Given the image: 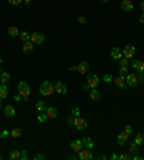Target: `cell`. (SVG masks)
<instances>
[{"mask_svg":"<svg viewBox=\"0 0 144 160\" xmlns=\"http://www.w3.org/2000/svg\"><path fill=\"white\" fill-rule=\"evenodd\" d=\"M121 9L124 12H131L134 9V5L131 0H123V3H121Z\"/></svg>","mask_w":144,"mask_h":160,"instance_id":"cell-16","label":"cell"},{"mask_svg":"<svg viewBox=\"0 0 144 160\" xmlns=\"http://www.w3.org/2000/svg\"><path fill=\"white\" fill-rule=\"evenodd\" d=\"M46 115L48 118H56L58 117V110L55 107H48L46 108Z\"/></svg>","mask_w":144,"mask_h":160,"instance_id":"cell-19","label":"cell"},{"mask_svg":"<svg viewBox=\"0 0 144 160\" xmlns=\"http://www.w3.org/2000/svg\"><path fill=\"white\" fill-rule=\"evenodd\" d=\"M27 159V153L26 150H20V160H26Z\"/></svg>","mask_w":144,"mask_h":160,"instance_id":"cell-40","label":"cell"},{"mask_svg":"<svg viewBox=\"0 0 144 160\" xmlns=\"http://www.w3.org/2000/svg\"><path fill=\"white\" fill-rule=\"evenodd\" d=\"M87 84L89 85V88H97L98 84H99V78H98V75H95V74H88Z\"/></svg>","mask_w":144,"mask_h":160,"instance_id":"cell-6","label":"cell"},{"mask_svg":"<svg viewBox=\"0 0 144 160\" xmlns=\"http://www.w3.org/2000/svg\"><path fill=\"white\" fill-rule=\"evenodd\" d=\"M35 108L38 111H39V113H42V111H46V102H45V101H38V102H36V105H35Z\"/></svg>","mask_w":144,"mask_h":160,"instance_id":"cell-24","label":"cell"},{"mask_svg":"<svg viewBox=\"0 0 144 160\" xmlns=\"http://www.w3.org/2000/svg\"><path fill=\"white\" fill-rule=\"evenodd\" d=\"M33 159H35V160H45V159H46V156H43V154H35V156H33Z\"/></svg>","mask_w":144,"mask_h":160,"instance_id":"cell-39","label":"cell"},{"mask_svg":"<svg viewBox=\"0 0 144 160\" xmlns=\"http://www.w3.org/2000/svg\"><path fill=\"white\" fill-rule=\"evenodd\" d=\"M78 159H81V160H92L94 159V154H92V151H91V149L84 147L82 150L78 153Z\"/></svg>","mask_w":144,"mask_h":160,"instance_id":"cell-4","label":"cell"},{"mask_svg":"<svg viewBox=\"0 0 144 160\" xmlns=\"http://www.w3.org/2000/svg\"><path fill=\"white\" fill-rule=\"evenodd\" d=\"M9 95V90H7V87L6 84H0V100H3Z\"/></svg>","mask_w":144,"mask_h":160,"instance_id":"cell-22","label":"cell"},{"mask_svg":"<svg viewBox=\"0 0 144 160\" xmlns=\"http://www.w3.org/2000/svg\"><path fill=\"white\" fill-rule=\"evenodd\" d=\"M88 69H89V64L85 62V61L79 62V64L77 65V72H79V74H87Z\"/></svg>","mask_w":144,"mask_h":160,"instance_id":"cell-14","label":"cell"},{"mask_svg":"<svg viewBox=\"0 0 144 160\" xmlns=\"http://www.w3.org/2000/svg\"><path fill=\"white\" fill-rule=\"evenodd\" d=\"M17 91H19V94L23 97V100L27 102L29 95H31V87H29V84H26V82H19V85H17Z\"/></svg>","mask_w":144,"mask_h":160,"instance_id":"cell-2","label":"cell"},{"mask_svg":"<svg viewBox=\"0 0 144 160\" xmlns=\"http://www.w3.org/2000/svg\"><path fill=\"white\" fill-rule=\"evenodd\" d=\"M7 2H9L12 6H19L22 2H23V0H7Z\"/></svg>","mask_w":144,"mask_h":160,"instance_id":"cell-38","label":"cell"},{"mask_svg":"<svg viewBox=\"0 0 144 160\" xmlns=\"http://www.w3.org/2000/svg\"><path fill=\"white\" fill-rule=\"evenodd\" d=\"M19 29L16 28V26H10L9 29H7V35L9 36H12V38H15V36H19Z\"/></svg>","mask_w":144,"mask_h":160,"instance_id":"cell-23","label":"cell"},{"mask_svg":"<svg viewBox=\"0 0 144 160\" xmlns=\"http://www.w3.org/2000/svg\"><path fill=\"white\" fill-rule=\"evenodd\" d=\"M140 23H144V12H141V16H140Z\"/></svg>","mask_w":144,"mask_h":160,"instance_id":"cell-48","label":"cell"},{"mask_svg":"<svg viewBox=\"0 0 144 160\" xmlns=\"http://www.w3.org/2000/svg\"><path fill=\"white\" fill-rule=\"evenodd\" d=\"M130 159H131V156L127 154V153H123V154L118 156V160H130Z\"/></svg>","mask_w":144,"mask_h":160,"instance_id":"cell-36","label":"cell"},{"mask_svg":"<svg viewBox=\"0 0 144 160\" xmlns=\"http://www.w3.org/2000/svg\"><path fill=\"white\" fill-rule=\"evenodd\" d=\"M35 45L32 43L31 40H27V42H23V46H22V50H23V54H31L32 50H33Z\"/></svg>","mask_w":144,"mask_h":160,"instance_id":"cell-17","label":"cell"},{"mask_svg":"<svg viewBox=\"0 0 144 160\" xmlns=\"http://www.w3.org/2000/svg\"><path fill=\"white\" fill-rule=\"evenodd\" d=\"M53 87H55V92H58V94L63 95L68 92L67 85L63 84V82H61V81H55V82H53Z\"/></svg>","mask_w":144,"mask_h":160,"instance_id":"cell-9","label":"cell"},{"mask_svg":"<svg viewBox=\"0 0 144 160\" xmlns=\"http://www.w3.org/2000/svg\"><path fill=\"white\" fill-rule=\"evenodd\" d=\"M23 2H25L26 5H31V3H32V0H23Z\"/></svg>","mask_w":144,"mask_h":160,"instance_id":"cell-51","label":"cell"},{"mask_svg":"<svg viewBox=\"0 0 144 160\" xmlns=\"http://www.w3.org/2000/svg\"><path fill=\"white\" fill-rule=\"evenodd\" d=\"M82 143H84V147H87V149H91V150H92L94 147H95V144H94V141H92V139H91V137H84Z\"/></svg>","mask_w":144,"mask_h":160,"instance_id":"cell-21","label":"cell"},{"mask_svg":"<svg viewBox=\"0 0 144 160\" xmlns=\"http://www.w3.org/2000/svg\"><path fill=\"white\" fill-rule=\"evenodd\" d=\"M74 125L77 127L78 130H85L88 127V123H87V120H84L82 117H79V115H77L75 118H74Z\"/></svg>","mask_w":144,"mask_h":160,"instance_id":"cell-5","label":"cell"},{"mask_svg":"<svg viewBox=\"0 0 144 160\" xmlns=\"http://www.w3.org/2000/svg\"><path fill=\"white\" fill-rule=\"evenodd\" d=\"M114 82H115V85H117L118 88H121V90H125V88H127L125 75H121V74H118V76H114Z\"/></svg>","mask_w":144,"mask_h":160,"instance_id":"cell-8","label":"cell"},{"mask_svg":"<svg viewBox=\"0 0 144 160\" xmlns=\"http://www.w3.org/2000/svg\"><path fill=\"white\" fill-rule=\"evenodd\" d=\"M134 143H135V144H139V146L144 144V134H143V133H140V134H137L135 137H134Z\"/></svg>","mask_w":144,"mask_h":160,"instance_id":"cell-26","label":"cell"},{"mask_svg":"<svg viewBox=\"0 0 144 160\" xmlns=\"http://www.w3.org/2000/svg\"><path fill=\"white\" fill-rule=\"evenodd\" d=\"M101 2H103V3H108V2H110V0H101Z\"/></svg>","mask_w":144,"mask_h":160,"instance_id":"cell-52","label":"cell"},{"mask_svg":"<svg viewBox=\"0 0 144 160\" xmlns=\"http://www.w3.org/2000/svg\"><path fill=\"white\" fill-rule=\"evenodd\" d=\"M46 120H48V115H46V114H41V115H38V121H41V123H45Z\"/></svg>","mask_w":144,"mask_h":160,"instance_id":"cell-37","label":"cell"},{"mask_svg":"<svg viewBox=\"0 0 144 160\" xmlns=\"http://www.w3.org/2000/svg\"><path fill=\"white\" fill-rule=\"evenodd\" d=\"M137 151H139V144H135L134 141L130 143V153L131 154H137Z\"/></svg>","mask_w":144,"mask_h":160,"instance_id":"cell-29","label":"cell"},{"mask_svg":"<svg viewBox=\"0 0 144 160\" xmlns=\"http://www.w3.org/2000/svg\"><path fill=\"white\" fill-rule=\"evenodd\" d=\"M131 68L135 69L139 74H143L144 72V61H139V59H134L131 62Z\"/></svg>","mask_w":144,"mask_h":160,"instance_id":"cell-11","label":"cell"},{"mask_svg":"<svg viewBox=\"0 0 144 160\" xmlns=\"http://www.w3.org/2000/svg\"><path fill=\"white\" fill-rule=\"evenodd\" d=\"M111 58H114V59L118 61L120 58H123V50L120 49V48H117V46L113 48V49H111Z\"/></svg>","mask_w":144,"mask_h":160,"instance_id":"cell-18","label":"cell"},{"mask_svg":"<svg viewBox=\"0 0 144 160\" xmlns=\"http://www.w3.org/2000/svg\"><path fill=\"white\" fill-rule=\"evenodd\" d=\"M134 54H135V48H134L133 45H125L123 49V56L124 58H133Z\"/></svg>","mask_w":144,"mask_h":160,"instance_id":"cell-10","label":"cell"},{"mask_svg":"<svg viewBox=\"0 0 144 160\" xmlns=\"http://www.w3.org/2000/svg\"><path fill=\"white\" fill-rule=\"evenodd\" d=\"M131 159H134V160H143V157H141V156H139V154H134Z\"/></svg>","mask_w":144,"mask_h":160,"instance_id":"cell-45","label":"cell"},{"mask_svg":"<svg viewBox=\"0 0 144 160\" xmlns=\"http://www.w3.org/2000/svg\"><path fill=\"white\" fill-rule=\"evenodd\" d=\"M110 157H111L113 160H117V159H118V156H117V154H111Z\"/></svg>","mask_w":144,"mask_h":160,"instance_id":"cell-49","label":"cell"},{"mask_svg":"<svg viewBox=\"0 0 144 160\" xmlns=\"http://www.w3.org/2000/svg\"><path fill=\"white\" fill-rule=\"evenodd\" d=\"M9 159L10 160H17L20 159V150H12L10 154H9Z\"/></svg>","mask_w":144,"mask_h":160,"instance_id":"cell-27","label":"cell"},{"mask_svg":"<svg viewBox=\"0 0 144 160\" xmlns=\"http://www.w3.org/2000/svg\"><path fill=\"white\" fill-rule=\"evenodd\" d=\"M39 91H41V94L43 95V97H51V95L55 92V87H53V84H52V82H49V81H45V82H42Z\"/></svg>","mask_w":144,"mask_h":160,"instance_id":"cell-1","label":"cell"},{"mask_svg":"<svg viewBox=\"0 0 144 160\" xmlns=\"http://www.w3.org/2000/svg\"><path fill=\"white\" fill-rule=\"evenodd\" d=\"M19 38H20L22 42H27V40H31V33H27V32H20L19 33Z\"/></svg>","mask_w":144,"mask_h":160,"instance_id":"cell-28","label":"cell"},{"mask_svg":"<svg viewBox=\"0 0 144 160\" xmlns=\"http://www.w3.org/2000/svg\"><path fill=\"white\" fill-rule=\"evenodd\" d=\"M124 131H125V133H128V134L131 136V134H133V127H131V125H130V124L124 125Z\"/></svg>","mask_w":144,"mask_h":160,"instance_id":"cell-35","label":"cell"},{"mask_svg":"<svg viewBox=\"0 0 144 160\" xmlns=\"http://www.w3.org/2000/svg\"><path fill=\"white\" fill-rule=\"evenodd\" d=\"M0 159H2V156H0Z\"/></svg>","mask_w":144,"mask_h":160,"instance_id":"cell-56","label":"cell"},{"mask_svg":"<svg viewBox=\"0 0 144 160\" xmlns=\"http://www.w3.org/2000/svg\"><path fill=\"white\" fill-rule=\"evenodd\" d=\"M0 81H2V84H7L10 81V74L9 72H2L0 74Z\"/></svg>","mask_w":144,"mask_h":160,"instance_id":"cell-25","label":"cell"},{"mask_svg":"<svg viewBox=\"0 0 144 160\" xmlns=\"http://www.w3.org/2000/svg\"><path fill=\"white\" fill-rule=\"evenodd\" d=\"M82 90H84V91H88V90H91V88H89V85H88L87 82H85V84L82 85Z\"/></svg>","mask_w":144,"mask_h":160,"instance_id":"cell-44","label":"cell"},{"mask_svg":"<svg viewBox=\"0 0 144 160\" xmlns=\"http://www.w3.org/2000/svg\"><path fill=\"white\" fill-rule=\"evenodd\" d=\"M72 115H75V117L79 115V110H78V108H74V110H72Z\"/></svg>","mask_w":144,"mask_h":160,"instance_id":"cell-42","label":"cell"},{"mask_svg":"<svg viewBox=\"0 0 144 160\" xmlns=\"http://www.w3.org/2000/svg\"><path fill=\"white\" fill-rule=\"evenodd\" d=\"M140 7H141V12H144V2H141V5H140Z\"/></svg>","mask_w":144,"mask_h":160,"instance_id":"cell-50","label":"cell"},{"mask_svg":"<svg viewBox=\"0 0 144 160\" xmlns=\"http://www.w3.org/2000/svg\"><path fill=\"white\" fill-rule=\"evenodd\" d=\"M43 40H45V35L41 33V32H33V33H31V42L33 45H41Z\"/></svg>","mask_w":144,"mask_h":160,"instance_id":"cell-3","label":"cell"},{"mask_svg":"<svg viewBox=\"0 0 144 160\" xmlns=\"http://www.w3.org/2000/svg\"><path fill=\"white\" fill-rule=\"evenodd\" d=\"M128 139H130L128 133L121 131V133H118V136H117V143H118V146H124L125 143H127V140H128Z\"/></svg>","mask_w":144,"mask_h":160,"instance_id":"cell-12","label":"cell"},{"mask_svg":"<svg viewBox=\"0 0 144 160\" xmlns=\"http://www.w3.org/2000/svg\"><path fill=\"white\" fill-rule=\"evenodd\" d=\"M141 2H144V0H141Z\"/></svg>","mask_w":144,"mask_h":160,"instance_id":"cell-57","label":"cell"},{"mask_svg":"<svg viewBox=\"0 0 144 160\" xmlns=\"http://www.w3.org/2000/svg\"><path fill=\"white\" fill-rule=\"evenodd\" d=\"M20 100H23V97H22L20 94H17V95H15V101H20Z\"/></svg>","mask_w":144,"mask_h":160,"instance_id":"cell-43","label":"cell"},{"mask_svg":"<svg viewBox=\"0 0 144 160\" xmlns=\"http://www.w3.org/2000/svg\"><path fill=\"white\" fill-rule=\"evenodd\" d=\"M78 22H79V23H82V25H87V17L79 16V17H78Z\"/></svg>","mask_w":144,"mask_h":160,"instance_id":"cell-41","label":"cell"},{"mask_svg":"<svg viewBox=\"0 0 144 160\" xmlns=\"http://www.w3.org/2000/svg\"><path fill=\"white\" fill-rule=\"evenodd\" d=\"M2 105H3V102H2V100H0V108H2Z\"/></svg>","mask_w":144,"mask_h":160,"instance_id":"cell-53","label":"cell"},{"mask_svg":"<svg viewBox=\"0 0 144 160\" xmlns=\"http://www.w3.org/2000/svg\"><path fill=\"white\" fill-rule=\"evenodd\" d=\"M10 136H12V137H20V136H22V130H20V128H17V127H15V128H12V130H10Z\"/></svg>","mask_w":144,"mask_h":160,"instance_id":"cell-30","label":"cell"},{"mask_svg":"<svg viewBox=\"0 0 144 160\" xmlns=\"http://www.w3.org/2000/svg\"><path fill=\"white\" fill-rule=\"evenodd\" d=\"M89 98H91V100H99V98H101V92H99L97 88H91V90H89Z\"/></svg>","mask_w":144,"mask_h":160,"instance_id":"cell-20","label":"cell"},{"mask_svg":"<svg viewBox=\"0 0 144 160\" xmlns=\"http://www.w3.org/2000/svg\"><path fill=\"white\" fill-rule=\"evenodd\" d=\"M69 71H71V72H77V66H75V65L69 66Z\"/></svg>","mask_w":144,"mask_h":160,"instance_id":"cell-47","label":"cell"},{"mask_svg":"<svg viewBox=\"0 0 144 160\" xmlns=\"http://www.w3.org/2000/svg\"><path fill=\"white\" fill-rule=\"evenodd\" d=\"M10 136V131H7V130H2L0 131V139H7Z\"/></svg>","mask_w":144,"mask_h":160,"instance_id":"cell-34","label":"cell"},{"mask_svg":"<svg viewBox=\"0 0 144 160\" xmlns=\"http://www.w3.org/2000/svg\"><path fill=\"white\" fill-rule=\"evenodd\" d=\"M0 64H2V55H0Z\"/></svg>","mask_w":144,"mask_h":160,"instance_id":"cell-55","label":"cell"},{"mask_svg":"<svg viewBox=\"0 0 144 160\" xmlns=\"http://www.w3.org/2000/svg\"><path fill=\"white\" fill-rule=\"evenodd\" d=\"M0 74H2V64H0Z\"/></svg>","mask_w":144,"mask_h":160,"instance_id":"cell-54","label":"cell"},{"mask_svg":"<svg viewBox=\"0 0 144 160\" xmlns=\"http://www.w3.org/2000/svg\"><path fill=\"white\" fill-rule=\"evenodd\" d=\"M125 82H127V85H130V87H137L140 81L135 74H130L128 72V74L125 75Z\"/></svg>","mask_w":144,"mask_h":160,"instance_id":"cell-7","label":"cell"},{"mask_svg":"<svg viewBox=\"0 0 144 160\" xmlns=\"http://www.w3.org/2000/svg\"><path fill=\"white\" fill-rule=\"evenodd\" d=\"M118 62H120V65H124V66H128V64H130V59L128 58H120L118 59Z\"/></svg>","mask_w":144,"mask_h":160,"instance_id":"cell-33","label":"cell"},{"mask_svg":"<svg viewBox=\"0 0 144 160\" xmlns=\"http://www.w3.org/2000/svg\"><path fill=\"white\" fill-rule=\"evenodd\" d=\"M5 115L6 117H9V118H12V117H15L16 115V110H15V107L12 104L9 105H6L5 107Z\"/></svg>","mask_w":144,"mask_h":160,"instance_id":"cell-15","label":"cell"},{"mask_svg":"<svg viewBox=\"0 0 144 160\" xmlns=\"http://www.w3.org/2000/svg\"><path fill=\"white\" fill-rule=\"evenodd\" d=\"M71 149H72V151H74V153H79V151L84 149L82 140H74L71 143Z\"/></svg>","mask_w":144,"mask_h":160,"instance_id":"cell-13","label":"cell"},{"mask_svg":"<svg viewBox=\"0 0 144 160\" xmlns=\"http://www.w3.org/2000/svg\"><path fill=\"white\" fill-rule=\"evenodd\" d=\"M137 78H139V81H144V72H143V74H139Z\"/></svg>","mask_w":144,"mask_h":160,"instance_id":"cell-46","label":"cell"},{"mask_svg":"<svg viewBox=\"0 0 144 160\" xmlns=\"http://www.w3.org/2000/svg\"><path fill=\"white\" fill-rule=\"evenodd\" d=\"M128 66H124V65H120V68H118V72L121 74V75H127L128 74Z\"/></svg>","mask_w":144,"mask_h":160,"instance_id":"cell-31","label":"cell"},{"mask_svg":"<svg viewBox=\"0 0 144 160\" xmlns=\"http://www.w3.org/2000/svg\"><path fill=\"white\" fill-rule=\"evenodd\" d=\"M104 81H105L107 84H111V82H114V76L111 75V74H105V75H104Z\"/></svg>","mask_w":144,"mask_h":160,"instance_id":"cell-32","label":"cell"}]
</instances>
